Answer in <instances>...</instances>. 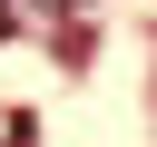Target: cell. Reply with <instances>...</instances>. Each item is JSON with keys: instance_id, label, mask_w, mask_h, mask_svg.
I'll use <instances>...</instances> for the list:
<instances>
[{"instance_id": "6da1fadb", "label": "cell", "mask_w": 157, "mask_h": 147, "mask_svg": "<svg viewBox=\"0 0 157 147\" xmlns=\"http://www.w3.org/2000/svg\"><path fill=\"white\" fill-rule=\"evenodd\" d=\"M0 29H10V0H0Z\"/></svg>"}]
</instances>
